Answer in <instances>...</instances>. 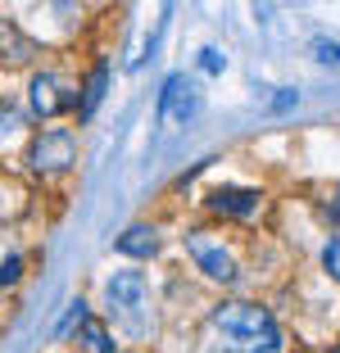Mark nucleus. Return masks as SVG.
Masks as SVG:
<instances>
[{
    "instance_id": "nucleus-11",
    "label": "nucleus",
    "mask_w": 340,
    "mask_h": 353,
    "mask_svg": "<svg viewBox=\"0 0 340 353\" xmlns=\"http://www.w3.org/2000/svg\"><path fill=\"white\" fill-rule=\"evenodd\" d=\"M77 353H113L109 326L95 322V317H86V322L77 326Z\"/></svg>"
},
{
    "instance_id": "nucleus-9",
    "label": "nucleus",
    "mask_w": 340,
    "mask_h": 353,
    "mask_svg": "<svg viewBox=\"0 0 340 353\" xmlns=\"http://www.w3.org/2000/svg\"><path fill=\"white\" fill-rule=\"evenodd\" d=\"M32 50H37V46H32L19 28L0 23V63H5V68H19V63H28V59H32Z\"/></svg>"
},
{
    "instance_id": "nucleus-14",
    "label": "nucleus",
    "mask_w": 340,
    "mask_h": 353,
    "mask_svg": "<svg viewBox=\"0 0 340 353\" xmlns=\"http://www.w3.org/2000/svg\"><path fill=\"white\" fill-rule=\"evenodd\" d=\"M322 263H327V272H331V281H340V240H331L327 250H322Z\"/></svg>"
},
{
    "instance_id": "nucleus-20",
    "label": "nucleus",
    "mask_w": 340,
    "mask_h": 353,
    "mask_svg": "<svg viewBox=\"0 0 340 353\" xmlns=\"http://www.w3.org/2000/svg\"><path fill=\"white\" fill-rule=\"evenodd\" d=\"M258 353H281V340H277V344H268V349H258Z\"/></svg>"
},
{
    "instance_id": "nucleus-19",
    "label": "nucleus",
    "mask_w": 340,
    "mask_h": 353,
    "mask_svg": "<svg viewBox=\"0 0 340 353\" xmlns=\"http://www.w3.org/2000/svg\"><path fill=\"white\" fill-rule=\"evenodd\" d=\"M327 213H331V222H340V190H336V204H331Z\"/></svg>"
},
{
    "instance_id": "nucleus-7",
    "label": "nucleus",
    "mask_w": 340,
    "mask_h": 353,
    "mask_svg": "<svg viewBox=\"0 0 340 353\" xmlns=\"http://www.w3.org/2000/svg\"><path fill=\"white\" fill-rule=\"evenodd\" d=\"M209 208L218 218H245L258 208V190H245V186H227V190H214L209 195Z\"/></svg>"
},
{
    "instance_id": "nucleus-3",
    "label": "nucleus",
    "mask_w": 340,
    "mask_h": 353,
    "mask_svg": "<svg viewBox=\"0 0 340 353\" xmlns=\"http://www.w3.org/2000/svg\"><path fill=\"white\" fill-rule=\"evenodd\" d=\"M73 159H77V145H73L68 132H46V136H37V141H32V150H28V163L37 168L41 176L68 172Z\"/></svg>"
},
{
    "instance_id": "nucleus-18",
    "label": "nucleus",
    "mask_w": 340,
    "mask_h": 353,
    "mask_svg": "<svg viewBox=\"0 0 340 353\" xmlns=\"http://www.w3.org/2000/svg\"><path fill=\"white\" fill-rule=\"evenodd\" d=\"M290 104H295V91H281L277 100H272V109H290Z\"/></svg>"
},
{
    "instance_id": "nucleus-10",
    "label": "nucleus",
    "mask_w": 340,
    "mask_h": 353,
    "mask_svg": "<svg viewBox=\"0 0 340 353\" xmlns=\"http://www.w3.org/2000/svg\"><path fill=\"white\" fill-rule=\"evenodd\" d=\"M104 86H109V63H95V68H91V77H86V86H82V104H77V118H82V123L95 114V109H100Z\"/></svg>"
},
{
    "instance_id": "nucleus-5",
    "label": "nucleus",
    "mask_w": 340,
    "mask_h": 353,
    "mask_svg": "<svg viewBox=\"0 0 340 353\" xmlns=\"http://www.w3.org/2000/svg\"><path fill=\"white\" fill-rule=\"evenodd\" d=\"M196 109H200V95H196V86H191V77L173 73L164 82V95H159V118H164V123H191Z\"/></svg>"
},
{
    "instance_id": "nucleus-2",
    "label": "nucleus",
    "mask_w": 340,
    "mask_h": 353,
    "mask_svg": "<svg viewBox=\"0 0 340 353\" xmlns=\"http://www.w3.org/2000/svg\"><path fill=\"white\" fill-rule=\"evenodd\" d=\"M104 299H109V312L118 322H127L132 331H141V312H145V276L141 272H118L104 285Z\"/></svg>"
},
{
    "instance_id": "nucleus-16",
    "label": "nucleus",
    "mask_w": 340,
    "mask_h": 353,
    "mask_svg": "<svg viewBox=\"0 0 340 353\" xmlns=\"http://www.w3.org/2000/svg\"><path fill=\"white\" fill-rule=\"evenodd\" d=\"M313 50H318V59H322V63H340V46H336V41H318Z\"/></svg>"
},
{
    "instance_id": "nucleus-17",
    "label": "nucleus",
    "mask_w": 340,
    "mask_h": 353,
    "mask_svg": "<svg viewBox=\"0 0 340 353\" xmlns=\"http://www.w3.org/2000/svg\"><path fill=\"white\" fill-rule=\"evenodd\" d=\"M200 68H205V73H223V54L205 50V54H200Z\"/></svg>"
},
{
    "instance_id": "nucleus-15",
    "label": "nucleus",
    "mask_w": 340,
    "mask_h": 353,
    "mask_svg": "<svg viewBox=\"0 0 340 353\" xmlns=\"http://www.w3.org/2000/svg\"><path fill=\"white\" fill-rule=\"evenodd\" d=\"M19 272H23V259H5V263H0V285L19 281Z\"/></svg>"
},
{
    "instance_id": "nucleus-1",
    "label": "nucleus",
    "mask_w": 340,
    "mask_h": 353,
    "mask_svg": "<svg viewBox=\"0 0 340 353\" xmlns=\"http://www.w3.org/2000/svg\"><path fill=\"white\" fill-rule=\"evenodd\" d=\"M214 335L223 340V349L232 353H258V349H268V344H277V322H272V312L268 308H258V303H223V308H214Z\"/></svg>"
},
{
    "instance_id": "nucleus-6",
    "label": "nucleus",
    "mask_w": 340,
    "mask_h": 353,
    "mask_svg": "<svg viewBox=\"0 0 340 353\" xmlns=\"http://www.w3.org/2000/svg\"><path fill=\"white\" fill-rule=\"evenodd\" d=\"M186 245H191V259L205 268V276H214V281H236V263H232V254H227L223 245H214V240H205V236H191Z\"/></svg>"
},
{
    "instance_id": "nucleus-4",
    "label": "nucleus",
    "mask_w": 340,
    "mask_h": 353,
    "mask_svg": "<svg viewBox=\"0 0 340 353\" xmlns=\"http://www.w3.org/2000/svg\"><path fill=\"white\" fill-rule=\"evenodd\" d=\"M28 100H32V114L37 118H55V114H64V109H73L77 95H73V86L64 82L59 73H37L32 86H28Z\"/></svg>"
},
{
    "instance_id": "nucleus-13",
    "label": "nucleus",
    "mask_w": 340,
    "mask_h": 353,
    "mask_svg": "<svg viewBox=\"0 0 340 353\" xmlns=\"http://www.w3.org/2000/svg\"><path fill=\"white\" fill-rule=\"evenodd\" d=\"M19 123H23V114H19V109H14V104H0V136L19 132Z\"/></svg>"
},
{
    "instance_id": "nucleus-8",
    "label": "nucleus",
    "mask_w": 340,
    "mask_h": 353,
    "mask_svg": "<svg viewBox=\"0 0 340 353\" xmlns=\"http://www.w3.org/2000/svg\"><path fill=\"white\" fill-rule=\"evenodd\" d=\"M118 254H127V259H150V254H159V231L145 227V222L127 227L123 236H118Z\"/></svg>"
},
{
    "instance_id": "nucleus-12",
    "label": "nucleus",
    "mask_w": 340,
    "mask_h": 353,
    "mask_svg": "<svg viewBox=\"0 0 340 353\" xmlns=\"http://www.w3.org/2000/svg\"><path fill=\"white\" fill-rule=\"evenodd\" d=\"M82 322H86V303H82V299H73L68 312H64L59 322H55V340H68V331H73V326H82Z\"/></svg>"
}]
</instances>
